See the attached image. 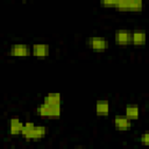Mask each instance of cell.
<instances>
[{
    "label": "cell",
    "mask_w": 149,
    "mask_h": 149,
    "mask_svg": "<svg viewBox=\"0 0 149 149\" xmlns=\"http://www.w3.org/2000/svg\"><path fill=\"white\" fill-rule=\"evenodd\" d=\"M36 114L42 118H59L62 114V95L59 92H50L44 95L42 102L36 107Z\"/></svg>",
    "instance_id": "cell-1"
},
{
    "label": "cell",
    "mask_w": 149,
    "mask_h": 149,
    "mask_svg": "<svg viewBox=\"0 0 149 149\" xmlns=\"http://www.w3.org/2000/svg\"><path fill=\"white\" fill-rule=\"evenodd\" d=\"M48 133V128L44 125H35L33 121L23 122V128L21 135L27 141H40L45 137Z\"/></svg>",
    "instance_id": "cell-2"
},
{
    "label": "cell",
    "mask_w": 149,
    "mask_h": 149,
    "mask_svg": "<svg viewBox=\"0 0 149 149\" xmlns=\"http://www.w3.org/2000/svg\"><path fill=\"white\" fill-rule=\"evenodd\" d=\"M119 12H141L143 9V1L142 0H116L115 8Z\"/></svg>",
    "instance_id": "cell-3"
},
{
    "label": "cell",
    "mask_w": 149,
    "mask_h": 149,
    "mask_svg": "<svg viewBox=\"0 0 149 149\" xmlns=\"http://www.w3.org/2000/svg\"><path fill=\"white\" fill-rule=\"evenodd\" d=\"M86 44L90 49L94 51H105L109 47L108 40L102 36H90L86 40Z\"/></svg>",
    "instance_id": "cell-4"
},
{
    "label": "cell",
    "mask_w": 149,
    "mask_h": 149,
    "mask_svg": "<svg viewBox=\"0 0 149 149\" xmlns=\"http://www.w3.org/2000/svg\"><path fill=\"white\" fill-rule=\"evenodd\" d=\"M9 55L19 58L28 57L29 55H31L30 45L26 43H13L9 47Z\"/></svg>",
    "instance_id": "cell-5"
},
{
    "label": "cell",
    "mask_w": 149,
    "mask_h": 149,
    "mask_svg": "<svg viewBox=\"0 0 149 149\" xmlns=\"http://www.w3.org/2000/svg\"><path fill=\"white\" fill-rule=\"evenodd\" d=\"M114 41L118 45L125 47L132 44V30L129 29H118L114 33Z\"/></svg>",
    "instance_id": "cell-6"
},
{
    "label": "cell",
    "mask_w": 149,
    "mask_h": 149,
    "mask_svg": "<svg viewBox=\"0 0 149 149\" xmlns=\"http://www.w3.org/2000/svg\"><path fill=\"white\" fill-rule=\"evenodd\" d=\"M30 51L34 57L45 58L50 54V45L47 43H34L30 45Z\"/></svg>",
    "instance_id": "cell-7"
},
{
    "label": "cell",
    "mask_w": 149,
    "mask_h": 149,
    "mask_svg": "<svg viewBox=\"0 0 149 149\" xmlns=\"http://www.w3.org/2000/svg\"><path fill=\"white\" fill-rule=\"evenodd\" d=\"M94 111L98 116H107L111 111V104L107 99H98L94 105Z\"/></svg>",
    "instance_id": "cell-8"
},
{
    "label": "cell",
    "mask_w": 149,
    "mask_h": 149,
    "mask_svg": "<svg viewBox=\"0 0 149 149\" xmlns=\"http://www.w3.org/2000/svg\"><path fill=\"white\" fill-rule=\"evenodd\" d=\"M23 128V121L17 118V116H13L8 120V132L10 135H21Z\"/></svg>",
    "instance_id": "cell-9"
},
{
    "label": "cell",
    "mask_w": 149,
    "mask_h": 149,
    "mask_svg": "<svg viewBox=\"0 0 149 149\" xmlns=\"http://www.w3.org/2000/svg\"><path fill=\"white\" fill-rule=\"evenodd\" d=\"M113 125L119 130H127V129H129L133 126V122L128 118H126L125 115L118 114L113 119Z\"/></svg>",
    "instance_id": "cell-10"
},
{
    "label": "cell",
    "mask_w": 149,
    "mask_h": 149,
    "mask_svg": "<svg viewBox=\"0 0 149 149\" xmlns=\"http://www.w3.org/2000/svg\"><path fill=\"white\" fill-rule=\"evenodd\" d=\"M147 41V34L142 29H134L132 30V44L136 47L144 45Z\"/></svg>",
    "instance_id": "cell-11"
},
{
    "label": "cell",
    "mask_w": 149,
    "mask_h": 149,
    "mask_svg": "<svg viewBox=\"0 0 149 149\" xmlns=\"http://www.w3.org/2000/svg\"><path fill=\"white\" fill-rule=\"evenodd\" d=\"M126 118H128L130 121L137 120L140 116V107L136 104H128L125 107V114Z\"/></svg>",
    "instance_id": "cell-12"
},
{
    "label": "cell",
    "mask_w": 149,
    "mask_h": 149,
    "mask_svg": "<svg viewBox=\"0 0 149 149\" xmlns=\"http://www.w3.org/2000/svg\"><path fill=\"white\" fill-rule=\"evenodd\" d=\"M100 5L102 7H106V8H115V5H116V0H104L100 2Z\"/></svg>",
    "instance_id": "cell-13"
},
{
    "label": "cell",
    "mask_w": 149,
    "mask_h": 149,
    "mask_svg": "<svg viewBox=\"0 0 149 149\" xmlns=\"http://www.w3.org/2000/svg\"><path fill=\"white\" fill-rule=\"evenodd\" d=\"M140 143L142 146H148L149 144V134L147 132H144L140 135Z\"/></svg>",
    "instance_id": "cell-14"
},
{
    "label": "cell",
    "mask_w": 149,
    "mask_h": 149,
    "mask_svg": "<svg viewBox=\"0 0 149 149\" xmlns=\"http://www.w3.org/2000/svg\"><path fill=\"white\" fill-rule=\"evenodd\" d=\"M73 149H86V148H84V147H76V148H73Z\"/></svg>",
    "instance_id": "cell-15"
}]
</instances>
